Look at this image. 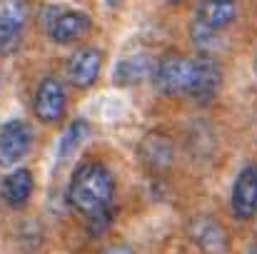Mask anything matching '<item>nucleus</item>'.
Here are the masks:
<instances>
[{"label":"nucleus","mask_w":257,"mask_h":254,"mask_svg":"<svg viewBox=\"0 0 257 254\" xmlns=\"http://www.w3.org/2000/svg\"><path fill=\"white\" fill-rule=\"evenodd\" d=\"M115 192L117 184L110 167L100 160H83L68 182V204L78 214L92 217L115 204Z\"/></svg>","instance_id":"f257e3e1"},{"label":"nucleus","mask_w":257,"mask_h":254,"mask_svg":"<svg viewBox=\"0 0 257 254\" xmlns=\"http://www.w3.org/2000/svg\"><path fill=\"white\" fill-rule=\"evenodd\" d=\"M222 87V68L210 53H197L190 58V83L185 97L197 105H210Z\"/></svg>","instance_id":"f03ea898"},{"label":"nucleus","mask_w":257,"mask_h":254,"mask_svg":"<svg viewBox=\"0 0 257 254\" xmlns=\"http://www.w3.org/2000/svg\"><path fill=\"white\" fill-rule=\"evenodd\" d=\"M153 85L165 97H180L187 92L190 83V55H182L177 50H168L160 55L158 63H153Z\"/></svg>","instance_id":"7ed1b4c3"},{"label":"nucleus","mask_w":257,"mask_h":254,"mask_svg":"<svg viewBox=\"0 0 257 254\" xmlns=\"http://www.w3.org/2000/svg\"><path fill=\"white\" fill-rule=\"evenodd\" d=\"M33 110H35V117L53 127V125H60L65 112H68V90L65 83L55 75H45L38 87H35V97H33Z\"/></svg>","instance_id":"20e7f679"},{"label":"nucleus","mask_w":257,"mask_h":254,"mask_svg":"<svg viewBox=\"0 0 257 254\" xmlns=\"http://www.w3.org/2000/svg\"><path fill=\"white\" fill-rule=\"evenodd\" d=\"M35 142L33 125L25 120H8L0 127V169L20 167Z\"/></svg>","instance_id":"39448f33"},{"label":"nucleus","mask_w":257,"mask_h":254,"mask_svg":"<svg viewBox=\"0 0 257 254\" xmlns=\"http://www.w3.org/2000/svg\"><path fill=\"white\" fill-rule=\"evenodd\" d=\"M30 20L28 0H0V58L18 53Z\"/></svg>","instance_id":"423d86ee"},{"label":"nucleus","mask_w":257,"mask_h":254,"mask_svg":"<svg viewBox=\"0 0 257 254\" xmlns=\"http://www.w3.org/2000/svg\"><path fill=\"white\" fill-rule=\"evenodd\" d=\"M92 28V20L87 18L83 10H60V8H50L48 10V18H45V30H48V38L55 43V45H73V43H80L90 33Z\"/></svg>","instance_id":"0eeeda50"},{"label":"nucleus","mask_w":257,"mask_h":254,"mask_svg":"<svg viewBox=\"0 0 257 254\" xmlns=\"http://www.w3.org/2000/svg\"><path fill=\"white\" fill-rule=\"evenodd\" d=\"M138 157H140V165L148 172L165 174L175 165L177 145L165 130H150L143 135V140L138 145Z\"/></svg>","instance_id":"6e6552de"},{"label":"nucleus","mask_w":257,"mask_h":254,"mask_svg":"<svg viewBox=\"0 0 257 254\" xmlns=\"http://www.w3.org/2000/svg\"><path fill=\"white\" fill-rule=\"evenodd\" d=\"M190 242L202 254H227L230 252V234L225 224L212 214H197L187 222Z\"/></svg>","instance_id":"1a4fd4ad"},{"label":"nucleus","mask_w":257,"mask_h":254,"mask_svg":"<svg viewBox=\"0 0 257 254\" xmlns=\"http://www.w3.org/2000/svg\"><path fill=\"white\" fill-rule=\"evenodd\" d=\"M230 209L240 222H250L257 214V162H247L237 172L230 192Z\"/></svg>","instance_id":"9d476101"},{"label":"nucleus","mask_w":257,"mask_h":254,"mask_svg":"<svg viewBox=\"0 0 257 254\" xmlns=\"http://www.w3.org/2000/svg\"><path fill=\"white\" fill-rule=\"evenodd\" d=\"M102 60H105L102 50H97L92 45L78 48L65 60V75H68L70 85H75L78 90H90L102 73Z\"/></svg>","instance_id":"9b49d317"},{"label":"nucleus","mask_w":257,"mask_h":254,"mask_svg":"<svg viewBox=\"0 0 257 254\" xmlns=\"http://www.w3.org/2000/svg\"><path fill=\"white\" fill-rule=\"evenodd\" d=\"M35 192V177L28 167H13L0 182V199L10 209H23Z\"/></svg>","instance_id":"f8f14e48"},{"label":"nucleus","mask_w":257,"mask_h":254,"mask_svg":"<svg viewBox=\"0 0 257 254\" xmlns=\"http://www.w3.org/2000/svg\"><path fill=\"white\" fill-rule=\"evenodd\" d=\"M240 15V0H200L195 8V23L210 30H227Z\"/></svg>","instance_id":"ddd939ff"},{"label":"nucleus","mask_w":257,"mask_h":254,"mask_svg":"<svg viewBox=\"0 0 257 254\" xmlns=\"http://www.w3.org/2000/svg\"><path fill=\"white\" fill-rule=\"evenodd\" d=\"M150 73H153V63H150L148 55H130V58H122L115 65L112 80H115L117 87H135V85L143 83Z\"/></svg>","instance_id":"4468645a"},{"label":"nucleus","mask_w":257,"mask_h":254,"mask_svg":"<svg viewBox=\"0 0 257 254\" xmlns=\"http://www.w3.org/2000/svg\"><path fill=\"white\" fill-rule=\"evenodd\" d=\"M90 135V125L87 120H75L68 125V130L63 132V140H60V147H58V162H65L78 147L80 142Z\"/></svg>","instance_id":"2eb2a0df"},{"label":"nucleus","mask_w":257,"mask_h":254,"mask_svg":"<svg viewBox=\"0 0 257 254\" xmlns=\"http://www.w3.org/2000/svg\"><path fill=\"white\" fill-rule=\"evenodd\" d=\"M190 40H192V45H195L200 53H210V50L217 48L220 33H217V30H210V28H205V25H200V23L192 20V25H190Z\"/></svg>","instance_id":"dca6fc26"},{"label":"nucleus","mask_w":257,"mask_h":254,"mask_svg":"<svg viewBox=\"0 0 257 254\" xmlns=\"http://www.w3.org/2000/svg\"><path fill=\"white\" fill-rule=\"evenodd\" d=\"M112 222H115V204L102 209V212H97V214H92V217H87V234L92 239H100L112 227Z\"/></svg>","instance_id":"f3484780"},{"label":"nucleus","mask_w":257,"mask_h":254,"mask_svg":"<svg viewBox=\"0 0 257 254\" xmlns=\"http://www.w3.org/2000/svg\"><path fill=\"white\" fill-rule=\"evenodd\" d=\"M100 254H138L127 242H107Z\"/></svg>","instance_id":"a211bd4d"},{"label":"nucleus","mask_w":257,"mask_h":254,"mask_svg":"<svg viewBox=\"0 0 257 254\" xmlns=\"http://www.w3.org/2000/svg\"><path fill=\"white\" fill-rule=\"evenodd\" d=\"M160 3H168V5H175V3H182V0H160Z\"/></svg>","instance_id":"6ab92c4d"},{"label":"nucleus","mask_w":257,"mask_h":254,"mask_svg":"<svg viewBox=\"0 0 257 254\" xmlns=\"http://www.w3.org/2000/svg\"><path fill=\"white\" fill-rule=\"evenodd\" d=\"M247 254H257V247H252V249H250V252H247Z\"/></svg>","instance_id":"aec40b11"}]
</instances>
